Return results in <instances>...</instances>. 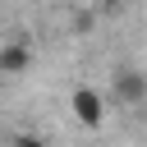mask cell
Returning <instances> with one entry per match:
<instances>
[{
    "label": "cell",
    "instance_id": "cell-2",
    "mask_svg": "<svg viewBox=\"0 0 147 147\" xmlns=\"http://www.w3.org/2000/svg\"><path fill=\"white\" fill-rule=\"evenodd\" d=\"M110 101H115V106H142V101H147V74L119 69V74L110 78Z\"/></svg>",
    "mask_w": 147,
    "mask_h": 147
},
{
    "label": "cell",
    "instance_id": "cell-3",
    "mask_svg": "<svg viewBox=\"0 0 147 147\" xmlns=\"http://www.w3.org/2000/svg\"><path fill=\"white\" fill-rule=\"evenodd\" d=\"M28 69H32V46H28L23 37L0 41V78H18V74H28Z\"/></svg>",
    "mask_w": 147,
    "mask_h": 147
},
{
    "label": "cell",
    "instance_id": "cell-4",
    "mask_svg": "<svg viewBox=\"0 0 147 147\" xmlns=\"http://www.w3.org/2000/svg\"><path fill=\"white\" fill-rule=\"evenodd\" d=\"M69 23H74V32H78V37H87V32H92V23H96V14H92V9H78Z\"/></svg>",
    "mask_w": 147,
    "mask_h": 147
},
{
    "label": "cell",
    "instance_id": "cell-6",
    "mask_svg": "<svg viewBox=\"0 0 147 147\" xmlns=\"http://www.w3.org/2000/svg\"><path fill=\"white\" fill-rule=\"evenodd\" d=\"M101 9H119V0H101Z\"/></svg>",
    "mask_w": 147,
    "mask_h": 147
},
{
    "label": "cell",
    "instance_id": "cell-5",
    "mask_svg": "<svg viewBox=\"0 0 147 147\" xmlns=\"http://www.w3.org/2000/svg\"><path fill=\"white\" fill-rule=\"evenodd\" d=\"M5 147H46V142H41L37 133H14V138H9Z\"/></svg>",
    "mask_w": 147,
    "mask_h": 147
},
{
    "label": "cell",
    "instance_id": "cell-1",
    "mask_svg": "<svg viewBox=\"0 0 147 147\" xmlns=\"http://www.w3.org/2000/svg\"><path fill=\"white\" fill-rule=\"evenodd\" d=\"M69 106H74V119H78L83 129H92V133H96V129L106 124V110H110V96L83 83V87H74V96H69Z\"/></svg>",
    "mask_w": 147,
    "mask_h": 147
}]
</instances>
